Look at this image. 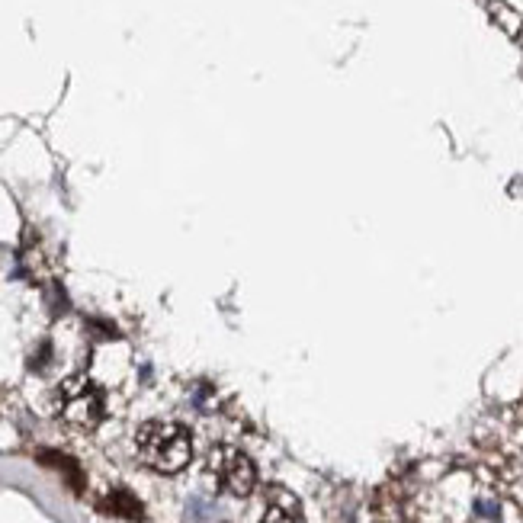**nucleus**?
Listing matches in <instances>:
<instances>
[{"label":"nucleus","instance_id":"obj_5","mask_svg":"<svg viewBox=\"0 0 523 523\" xmlns=\"http://www.w3.org/2000/svg\"><path fill=\"white\" fill-rule=\"evenodd\" d=\"M260 523H302L299 501L292 498L289 491H283V488L270 491L267 511H264V517H260Z\"/></svg>","mask_w":523,"mask_h":523},{"label":"nucleus","instance_id":"obj_6","mask_svg":"<svg viewBox=\"0 0 523 523\" xmlns=\"http://www.w3.org/2000/svg\"><path fill=\"white\" fill-rule=\"evenodd\" d=\"M42 459H45V463H49V466H55L58 472H65V475H68V482H71L74 488H81V485H84V475H81L78 466H74V459L58 456V453H45Z\"/></svg>","mask_w":523,"mask_h":523},{"label":"nucleus","instance_id":"obj_3","mask_svg":"<svg viewBox=\"0 0 523 523\" xmlns=\"http://www.w3.org/2000/svg\"><path fill=\"white\" fill-rule=\"evenodd\" d=\"M209 475L215 479V485L238 498L251 495L257 485L254 463L241 450H232V446H219V450L209 453Z\"/></svg>","mask_w":523,"mask_h":523},{"label":"nucleus","instance_id":"obj_2","mask_svg":"<svg viewBox=\"0 0 523 523\" xmlns=\"http://www.w3.org/2000/svg\"><path fill=\"white\" fill-rule=\"evenodd\" d=\"M58 414L74 430H94L106 418V395L94 379L71 376L58 386Z\"/></svg>","mask_w":523,"mask_h":523},{"label":"nucleus","instance_id":"obj_1","mask_svg":"<svg viewBox=\"0 0 523 523\" xmlns=\"http://www.w3.org/2000/svg\"><path fill=\"white\" fill-rule=\"evenodd\" d=\"M135 453L148 469L174 475L193 459V437L177 421H148L135 434Z\"/></svg>","mask_w":523,"mask_h":523},{"label":"nucleus","instance_id":"obj_4","mask_svg":"<svg viewBox=\"0 0 523 523\" xmlns=\"http://www.w3.org/2000/svg\"><path fill=\"white\" fill-rule=\"evenodd\" d=\"M100 511L110 514V517H122V520H142L145 517L142 501H138L129 488H113L110 495L100 501Z\"/></svg>","mask_w":523,"mask_h":523}]
</instances>
